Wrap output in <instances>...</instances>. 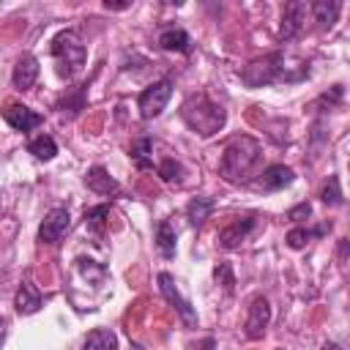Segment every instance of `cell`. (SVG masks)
I'll list each match as a JSON object with an SVG mask.
<instances>
[{
    "label": "cell",
    "instance_id": "cell-1",
    "mask_svg": "<svg viewBox=\"0 0 350 350\" xmlns=\"http://www.w3.org/2000/svg\"><path fill=\"white\" fill-rule=\"evenodd\" d=\"M260 156H262V148H260V142L254 137H235L221 153L219 175L224 180H230V183H241L260 164Z\"/></svg>",
    "mask_w": 350,
    "mask_h": 350
},
{
    "label": "cell",
    "instance_id": "cell-2",
    "mask_svg": "<svg viewBox=\"0 0 350 350\" xmlns=\"http://www.w3.org/2000/svg\"><path fill=\"white\" fill-rule=\"evenodd\" d=\"M180 115L189 123V129H194L200 137H211V134H216L224 126V109L216 101H211L205 93L189 96L183 101Z\"/></svg>",
    "mask_w": 350,
    "mask_h": 350
},
{
    "label": "cell",
    "instance_id": "cell-3",
    "mask_svg": "<svg viewBox=\"0 0 350 350\" xmlns=\"http://www.w3.org/2000/svg\"><path fill=\"white\" fill-rule=\"evenodd\" d=\"M52 55L57 60V74L63 79H71L82 66H85V57H88V49L79 38L77 30H63L52 38Z\"/></svg>",
    "mask_w": 350,
    "mask_h": 350
},
{
    "label": "cell",
    "instance_id": "cell-4",
    "mask_svg": "<svg viewBox=\"0 0 350 350\" xmlns=\"http://www.w3.org/2000/svg\"><path fill=\"white\" fill-rule=\"evenodd\" d=\"M284 68H287V66H284V55L273 52V55H268V57H262V60L249 63V66L241 71V79H243L249 88H262V85H271V82H276V79H290Z\"/></svg>",
    "mask_w": 350,
    "mask_h": 350
},
{
    "label": "cell",
    "instance_id": "cell-5",
    "mask_svg": "<svg viewBox=\"0 0 350 350\" xmlns=\"http://www.w3.org/2000/svg\"><path fill=\"white\" fill-rule=\"evenodd\" d=\"M170 96H172V79H159V82H153V85L145 88V90L139 93V98H137L139 115H142L145 120L159 118V115L164 112Z\"/></svg>",
    "mask_w": 350,
    "mask_h": 350
},
{
    "label": "cell",
    "instance_id": "cell-6",
    "mask_svg": "<svg viewBox=\"0 0 350 350\" xmlns=\"http://www.w3.org/2000/svg\"><path fill=\"white\" fill-rule=\"evenodd\" d=\"M159 290H161V295L175 306V312H178V317L183 320V325H186V328H194V325H197V312H194V306L180 295V290L175 287V279H172L170 273H159Z\"/></svg>",
    "mask_w": 350,
    "mask_h": 350
},
{
    "label": "cell",
    "instance_id": "cell-7",
    "mask_svg": "<svg viewBox=\"0 0 350 350\" xmlns=\"http://www.w3.org/2000/svg\"><path fill=\"white\" fill-rule=\"evenodd\" d=\"M68 224H71L68 211H66V208H52V211L44 216L41 227H38V241H41V243H57V241L66 235Z\"/></svg>",
    "mask_w": 350,
    "mask_h": 350
},
{
    "label": "cell",
    "instance_id": "cell-8",
    "mask_svg": "<svg viewBox=\"0 0 350 350\" xmlns=\"http://www.w3.org/2000/svg\"><path fill=\"white\" fill-rule=\"evenodd\" d=\"M268 323H271V304H268V298H265V295L252 298V304H249V317H246V336H249V339H260V336L265 334Z\"/></svg>",
    "mask_w": 350,
    "mask_h": 350
},
{
    "label": "cell",
    "instance_id": "cell-9",
    "mask_svg": "<svg viewBox=\"0 0 350 350\" xmlns=\"http://www.w3.org/2000/svg\"><path fill=\"white\" fill-rule=\"evenodd\" d=\"M3 118H5L8 126L16 129V131H30V129H36V126L44 123V118H41L36 109L25 107V104H5Z\"/></svg>",
    "mask_w": 350,
    "mask_h": 350
},
{
    "label": "cell",
    "instance_id": "cell-10",
    "mask_svg": "<svg viewBox=\"0 0 350 350\" xmlns=\"http://www.w3.org/2000/svg\"><path fill=\"white\" fill-rule=\"evenodd\" d=\"M293 180H295V175H293L290 167H284V164H271V167H265V170L260 172V178L254 180V186H257V189H265V191H279V189L290 186Z\"/></svg>",
    "mask_w": 350,
    "mask_h": 350
},
{
    "label": "cell",
    "instance_id": "cell-11",
    "mask_svg": "<svg viewBox=\"0 0 350 350\" xmlns=\"http://www.w3.org/2000/svg\"><path fill=\"white\" fill-rule=\"evenodd\" d=\"M254 216H246V219H232L227 227L219 230V246L221 249H235L241 241H246V235L254 230Z\"/></svg>",
    "mask_w": 350,
    "mask_h": 350
},
{
    "label": "cell",
    "instance_id": "cell-12",
    "mask_svg": "<svg viewBox=\"0 0 350 350\" xmlns=\"http://www.w3.org/2000/svg\"><path fill=\"white\" fill-rule=\"evenodd\" d=\"M38 79V57L36 55H22L14 66V74H11V82L14 88L19 90H30Z\"/></svg>",
    "mask_w": 350,
    "mask_h": 350
},
{
    "label": "cell",
    "instance_id": "cell-13",
    "mask_svg": "<svg viewBox=\"0 0 350 350\" xmlns=\"http://www.w3.org/2000/svg\"><path fill=\"white\" fill-rule=\"evenodd\" d=\"M306 8H309V5H304V3H298V0H293V3L284 5V11H282V27H279L282 38H295V36L301 33Z\"/></svg>",
    "mask_w": 350,
    "mask_h": 350
},
{
    "label": "cell",
    "instance_id": "cell-14",
    "mask_svg": "<svg viewBox=\"0 0 350 350\" xmlns=\"http://www.w3.org/2000/svg\"><path fill=\"white\" fill-rule=\"evenodd\" d=\"M41 304H44V295L38 293V287H36L30 279H25V282L19 284V290H16V298H14L16 312H19V314H33V312L41 309Z\"/></svg>",
    "mask_w": 350,
    "mask_h": 350
},
{
    "label": "cell",
    "instance_id": "cell-15",
    "mask_svg": "<svg viewBox=\"0 0 350 350\" xmlns=\"http://www.w3.org/2000/svg\"><path fill=\"white\" fill-rule=\"evenodd\" d=\"M85 183H88V189H90V191L104 194V197H109V194H118V191H120V183H118V180H115L104 167H98V164L88 170Z\"/></svg>",
    "mask_w": 350,
    "mask_h": 350
},
{
    "label": "cell",
    "instance_id": "cell-16",
    "mask_svg": "<svg viewBox=\"0 0 350 350\" xmlns=\"http://www.w3.org/2000/svg\"><path fill=\"white\" fill-rule=\"evenodd\" d=\"M159 44H161V49H167V52H189L191 49V38H189V33L183 30V27H170V30H164L161 36H159Z\"/></svg>",
    "mask_w": 350,
    "mask_h": 350
},
{
    "label": "cell",
    "instance_id": "cell-17",
    "mask_svg": "<svg viewBox=\"0 0 350 350\" xmlns=\"http://www.w3.org/2000/svg\"><path fill=\"white\" fill-rule=\"evenodd\" d=\"M309 8H312V14H314V19L320 22V27H331V25L336 22L339 11H342V3H336V0H317V3H312Z\"/></svg>",
    "mask_w": 350,
    "mask_h": 350
},
{
    "label": "cell",
    "instance_id": "cell-18",
    "mask_svg": "<svg viewBox=\"0 0 350 350\" xmlns=\"http://www.w3.org/2000/svg\"><path fill=\"white\" fill-rule=\"evenodd\" d=\"M213 208H216V202H213L211 197H194V200L186 205V219H189L194 227H200V224L213 213Z\"/></svg>",
    "mask_w": 350,
    "mask_h": 350
},
{
    "label": "cell",
    "instance_id": "cell-19",
    "mask_svg": "<svg viewBox=\"0 0 350 350\" xmlns=\"http://www.w3.org/2000/svg\"><path fill=\"white\" fill-rule=\"evenodd\" d=\"M82 350H118V336L109 328H96L88 334Z\"/></svg>",
    "mask_w": 350,
    "mask_h": 350
},
{
    "label": "cell",
    "instance_id": "cell-20",
    "mask_svg": "<svg viewBox=\"0 0 350 350\" xmlns=\"http://www.w3.org/2000/svg\"><path fill=\"white\" fill-rule=\"evenodd\" d=\"M156 246H159V252H161V257H175V230H172V224L167 221V219H161L159 221V227H156Z\"/></svg>",
    "mask_w": 350,
    "mask_h": 350
},
{
    "label": "cell",
    "instance_id": "cell-21",
    "mask_svg": "<svg viewBox=\"0 0 350 350\" xmlns=\"http://www.w3.org/2000/svg\"><path fill=\"white\" fill-rule=\"evenodd\" d=\"M27 153H33L36 159L49 161V159H55L57 145H55V139H52L49 134H41V137H36V139H30V142H27Z\"/></svg>",
    "mask_w": 350,
    "mask_h": 350
},
{
    "label": "cell",
    "instance_id": "cell-22",
    "mask_svg": "<svg viewBox=\"0 0 350 350\" xmlns=\"http://www.w3.org/2000/svg\"><path fill=\"white\" fill-rule=\"evenodd\" d=\"M320 235H325V227H317V230H306V227H295V230H290L287 232V246L290 249H304L306 243H309V238H320Z\"/></svg>",
    "mask_w": 350,
    "mask_h": 350
},
{
    "label": "cell",
    "instance_id": "cell-23",
    "mask_svg": "<svg viewBox=\"0 0 350 350\" xmlns=\"http://www.w3.org/2000/svg\"><path fill=\"white\" fill-rule=\"evenodd\" d=\"M159 175H161V180H167V183H183L186 170H183L180 161H175V159H164V161L159 164Z\"/></svg>",
    "mask_w": 350,
    "mask_h": 350
},
{
    "label": "cell",
    "instance_id": "cell-24",
    "mask_svg": "<svg viewBox=\"0 0 350 350\" xmlns=\"http://www.w3.org/2000/svg\"><path fill=\"white\" fill-rule=\"evenodd\" d=\"M107 216H109V205L88 208V211H85V227H88V230H93V232H101V230H104Z\"/></svg>",
    "mask_w": 350,
    "mask_h": 350
},
{
    "label": "cell",
    "instance_id": "cell-25",
    "mask_svg": "<svg viewBox=\"0 0 350 350\" xmlns=\"http://www.w3.org/2000/svg\"><path fill=\"white\" fill-rule=\"evenodd\" d=\"M320 200L325 202V205H342V189H339V178L336 175H331L328 178V183L323 186V191H320Z\"/></svg>",
    "mask_w": 350,
    "mask_h": 350
},
{
    "label": "cell",
    "instance_id": "cell-26",
    "mask_svg": "<svg viewBox=\"0 0 350 350\" xmlns=\"http://www.w3.org/2000/svg\"><path fill=\"white\" fill-rule=\"evenodd\" d=\"M150 145H153V139H150V137H142L139 142H134V145H131V156H134V161H137L139 167H150V159H148Z\"/></svg>",
    "mask_w": 350,
    "mask_h": 350
},
{
    "label": "cell",
    "instance_id": "cell-27",
    "mask_svg": "<svg viewBox=\"0 0 350 350\" xmlns=\"http://www.w3.org/2000/svg\"><path fill=\"white\" fill-rule=\"evenodd\" d=\"M85 88H88V85H77V88H74V98H63V101H60L63 112L68 109V115H77V112L85 107Z\"/></svg>",
    "mask_w": 350,
    "mask_h": 350
},
{
    "label": "cell",
    "instance_id": "cell-28",
    "mask_svg": "<svg viewBox=\"0 0 350 350\" xmlns=\"http://www.w3.org/2000/svg\"><path fill=\"white\" fill-rule=\"evenodd\" d=\"M213 276H216V282H219L227 293H232L235 279H232V268H230V262H219V265H216V271H213Z\"/></svg>",
    "mask_w": 350,
    "mask_h": 350
},
{
    "label": "cell",
    "instance_id": "cell-29",
    "mask_svg": "<svg viewBox=\"0 0 350 350\" xmlns=\"http://www.w3.org/2000/svg\"><path fill=\"white\" fill-rule=\"evenodd\" d=\"M309 216H312V205H309V202H301V205L290 208V213H287V219H293V221H304V219H309Z\"/></svg>",
    "mask_w": 350,
    "mask_h": 350
},
{
    "label": "cell",
    "instance_id": "cell-30",
    "mask_svg": "<svg viewBox=\"0 0 350 350\" xmlns=\"http://www.w3.org/2000/svg\"><path fill=\"white\" fill-rule=\"evenodd\" d=\"M5 328H8V323H5V317H0V345L5 339Z\"/></svg>",
    "mask_w": 350,
    "mask_h": 350
},
{
    "label": "cell",
    "instance_id": "cell-31",
    "mask_svg": "<svg viewBox=\"0 0 350 350\" xmlns=\"http://www.w3.org/2000/svg\"><path fill=\"white\" fill-rule=\"evenodd\" d=\"M323 350H342V347H339L336 342H325V345H323Z\"/></svg>",
    "mask_w": 350,
    "mask_h": 350
},
{
    "label": "cell",
    "instance_id": "cell-32",
    "mask_svg": "<svg viewBox=\"0 0 350 350\" xmlns=\"http://www.w3.org/2000/svg\"><path fill=\"white\" fill-rule=\"evenodd\" d=\"M107 8H129V3H107Z\"/></svg>",
    "mask_w": 350,
    "mask_h": 350
}]
</instances>
